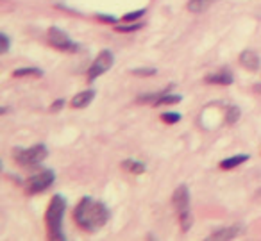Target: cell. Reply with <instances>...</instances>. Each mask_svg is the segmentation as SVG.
Instances as JSON below:
<instances>
[{
	"instance_id": "cell-20",
	"label": "cell",
	"mask_w": 261,
	"mask_h": 241,
	"mask_svg": "<svg viewBox=\"0 0 261 241\" xmlns=\"http://www.w3.org/2000/svg\"><path fill=\"white\" fill-rule=\"evenodd\" d=\"M130 73L136 77H154L158 73V68H152V66H142V68H133Z\"/></svg>"
},
{
	"instance_id": "cell-3",
	"label": "cell",
	"mask_w": 261,
	"mask_h": 241,
	"mask_svg": "<svg viewBox=\"0 0 261 241\" xmlns=\"http://www.w3.org/2000/svg\"><path fill=\"white\" fill-rule=\"evenodd\" d=\"M172 204H174L175 211H177L182 232H188L192 229L193 216H192V200H190V188L186 184H181V186L175 188L174 195H172Z\"/></svg>"
},
{
	"instance_id": "cell-15",
	"label": "cell",
	"mask_w": 261,
	"mask_h": 241,
	"mask_svg": "<svg viewBox=\"0 0 261 241\" xmlns=\"http://www.w3.org/2000/svg\"><path fill=\"white\" fill-rule=\"evenodd\" d=\"M13 77H43V70L36 66H22L13 72Z\"/></svg>"
},
{
	"instance_id": "cell-12",
	"label": "cell",
	"mask_w": 261,
	"mask_h": 241,
	"mask_svg": "<svg viewBox=\"0 0 261 241\" xmlns=\"http://www.w3.org/2000/svg\"><path fill=\"white\" fill-rule=\"evenodd\" d=\"M250 155L249 154H236L231 155V157H225L220 161V168L222 170H232V168H238L240 165H243L245 161H249Z\"/></svg>"
},
{
	"instance_id": "cell-21",
	"label": "cell",
	"mask_w": 261,
	"mask_h": 241,
	"mask_svg": "<svg viewBox=\"0 0 261 241\" xmlns=\"http://www.w3.org/2000/svg\"><path fill=\"white\" fill-rule=\"evenodd\" d=\"M181 118H182V116L179 115V113H175V111H167V113H163V115H161V120H163L165 123H168V125H175V123L181 122Z\"/></svg>"
},
{
	"instance_id": "cell-17",
	"label": "cell",
	"mask_w": 261,
	"mask_h": 241,
	"mask_svg": "<svg viewBox=\"0 0 261 241\" xmlns=\"http://www.w3.org/2000/svg\"><path fill=\"white\" fill-rule=\"evenodd\" d=\"M122 168L130 173H143L145 172V163L136 161V159H125V161H122Z\"/></svg>"
},
{
	"instance_id": "cell-14",
	"label": "cell",
	"mask_w": 261,
	"mask_h": 241,
	"mask_svg": "<svg viewBox=\"0 0 261 241\" xmlns=\"http://www.w3.org/2000/svg\"><path fill=\"white\" fill-rule=\"evenodd\" d=\"M175 84H168L167 88H165V90H161V91H154V93H145V95H140L138 98H136V102H138V104H152L154 105V102L158 100V98L161 97V95L165 93V91L167 90H172V88H174Z\"/></svg>"
},
{
	"instance_id": "cell-9",
	"label": "cell",
	"mask_w": 261,
	"mask_h": 241,
	"mask_svg": "<svg viewBox=\"0 0 261 241\" xmlns=\"http://www.w3.org/2000/svg\"><path fill=\"white\" fill-rule=\"evenodd\" d=\"M243 225L236 223V225H227V227H220V229L213 230L210 234V239H234L236 236L243 232Z\"/></svg>"
},
{
	"instance_id": "cell-4",
	"label": "cell",
	"mask_w": 261,
	"mask_h": 241,
	"mask_svg": "<svg viewBox=\"0 0 261 241\" xmlns=\"http://www.w3.org/2000/svg\"><path fill=\"white\" fill-rule=\"evenodd\" d=\"M48 148L45 143H36L29 148L16 147L13 148V159L23 168H40L41 163L47 159Z\"/></svg>"
},
{
	"instance_id": "cell-5",
	"label": "cell",
	"mask_w": 261,
	"mask_h": 241,
	"mask_svg": "<svg viewBox=\"0 0 261 241\" xmlns=\"http://www.w3.org/2000/svg\"><path fill=\"white\" fill-rule=\"evenodd\" d=\"M47 40L54 48L66 52V54H75V52L81 50V45L75 40H72L70 34L65 33L63 29H59V27H50L47 31Z\"/></svg>"
},
{
	"instance_id": "cell-19",
	"label": "cell",
	"mask_w": 261,
	"mask_h": 241,
	"mask_svg": "<svg viewBox=\"0 0 261 241\" xmlns=\"http://www.w3.org/2000/svg\"><path fill=\"white\" fill-rule=\"evenodd\" d=\"M143 25H145V23H142V22H127V25H118V23H116L115 29L118 31V33H135V31L142 29Z\"/></svg>"
},
{
	"instance_id": "cell-18",
	"label": "cell",
	"mask_w": 261,
	"mask_h": 241,
	"mask_svg": "<svg viewBox=\"0 0 261 241\" xmlns=\"http://www.w3.org/2000/svg\"><path fill=\"white\" fill-rule=\"evenodd\" d=\"M217 0H190L188 2V9L192 13H202L206 11L210 6H213Z\"/></svg>"
},
{
	"instance_id": "cell-2",
	"label": "cell",
	"mask_w": 261,
	"mask_h": 241,
	"mask_svg": "<svg viewBox=\"0 0 261 241\" xmlns=\"http://www.w3.org/2000/svg\"><path fill=\"white\" fill-rule=\"evenodd\" d=\"M66 198L61 193L54 195L45 212V222H47V229H48V237L50 239H59L65 241L66 234L63 230V220H65V211H66Z\"/></svg>"
},
{
	"instance_id": "cell-23",
	"label": "cell",
	"mask_w": 261,
	"mask_h": 241,
	"mask_svg": "<svg viewBox=\"0 0 261 241\" xmlns=\"http://www.w3.org/2000/svg\"><path fill=\"white\" fill-rule=\"evenodd\" d=\"M9 48H11V40L6 33H0V52L2 54H8Z\"/></svg>"
},
{
	"instance_id": "cell-24",
	"label": "cell",
	"mask_w": 261,
	"mask_h": 241,
	"mask_svg": "<svg viewBox=\"0 0 261 241\" xmlns=\"http://www.w3.org/2000/svg\"><path fill=\"white\" fill-rule=\"evenodd\" d=\"M97 18L102 20V22H106V23H111V25H116V23H118V18L113 16V15H97Z\"/></svg>"
},
{
	"instance_id": "cell-11",
	"label": "cell",
	"mask_w": 261,
	"mask_h": 241,
	"mask_svg": "<svg viewBox=\"0 0 261 241\" xmlns=\"http://www.w3.org/2000/svg\"><path fill=\"white\" fill-rule=\"evenodd\" d=\"M240 63H242L247 70H250V72H256L261 66V58L257 56V52H254V50H243L242 54H240Z\"/></svg>"
},
{
	"instance_id": "cell-10",
	"label": "cell",
	"mask_w": 261,
	"mask_h": 241,
	"mask_svg": "<svg viewBox=\"0 0 261 241\" xmlns=\"http://www.w3.org/2000/svg\"><path fill=\"white\" fill-rule=\"evenodd\" d=\"M95 95H97V91H95L93 88H88V90H84V91H79V93L72 97L70 105H72L73 109H84L86 105H90L91 102H93Z\"/></svg>"
},
{
	"instance_id": "cell-26",
	"label": "cell",
	"mask_w": 261,
	"mask_h": 241,
	"mask_svg": "<svg viewBox=\"0 0 261 241\" xmlns=\"http://www.w3.org/2000/svg\"><path fill=\"white\" fill-rule=\"evenodd\" d=\"M254 91H256L257 95H261V83H257V84H254V88H252Z\"/></svg>"
},
{
	"instance_id": "cell-27",
	"label": "cell",
	"mask_w": 261,
	"mask_h": 241,
	"mask_svg": "<svg viewBox=\"0 0 261 241\" xmlns=\"http://www.w3.org/2000/svg\"><path fill=\"white\" fill-rule=\"evenodd\" d=\"M6 113H8V108H6V105H4V108L0 109V115H6Z\"/></svg>"
},
{
	"instance_id": "cell-22",
	"label": "cell",
	"mask_w": 261,
	"mask_h": 241,
	"mask_svg": "<svg viewBox=\"0 0 261 241\" xmlns=\"http://www.w3.org/2000/svg\"><path fill=\"white\" fill-rule=\"evenodd\" d=\"M147 9H136V11H130L127 15H123V22H138L142 16H145Z\"/></svg>"
},
{
	"instance_id": "cell-13",
	"label": "cell",
	"mask_w": 261,
	"mask_h": 241,
	"mask_svg": "<svg viewBox=\"0 0 261 241\" xmlns=\"http://www.w3.org/2000/svg\"><path fill=\"white\" fill-rule=\"evenodd\" d=\"M174 90V88H172ZM172 90H167L163 95H161L160 98H158L156 102H154V105L156 108H160V105H174V104H179V102L182 100V97L181 95H177V93H172Z\"/></svg>"
},
{
	"instance_id": "cell-8",
	"label": "cell",
	"mask_w": 261,
	"mask_h": 241,
	"mask_svg": "<svg viewBox=\"0 0 261 241\" xmlns=\"http://www.w3.org/2000/svg\"><path fill=\"white\" fill-rule=\"evenodd\" d=\"M204 83L206 84H218V86H231L234 83V75L229 72L227 68H220L218 72L207 73L204 77Z\"/></svg>"
},
{
	"instance_id": "cell-16",
	"label": "cell",
	"mask_w": 261,
	"mask_h": 241,
	"mask_svg": "<svg viewBox=\"0 0 261 241\" xmlns=\"http://www.w3.org/2000/svg\"><path fill=\"white\" fill-rule=\"evenodd\" d=\"M240 116H242V111H240L238 105H227L224 113V122L227 123V125H234L240 120Z\"/></svg>"
},
{
	"instance_id": "cell-1",
	"label": "cell",
	"mask_w": 261,
	"mask_h": 241,
	"mask_svg": "<svg viewBox=\"0 0 261 241\" xmlns=\"http://www.w3.org/2000/svg\"><path fill=\"white\" fill-rule=\"evenodd\" d=\"M109 218H111L109 207L104 202L95 200L93 197H83L73 209V222L86 232L100 230L109 222Z\"/></svg>"
},
{
	"instance_id": "cell-6",
	"label": "cell",
	"mask_w": 261,
	"mask_h": 241,
	"mask_svg": "<svg viewBox=\"0 0 261 241\" xmlns=\"http://www.w3.org/2000/svg\"><path fill=\"white\" fill-rule=\"evenodd\" d=\"M56 182V172L52 168H41L38 170L34 175L29 177L27 180V193L29 195H38L47 191L52 184Z\"/></svg>"
},
{
	"instance_id": "cell-7",
	"label": "cell",
	"mask_w": 261,
	"mask_h": 241,
	"mask_svg": "<svg viewBox=\"0 0 261 241\" xmlns=\"http://www.w3.org/2000/svg\"><path fill=\"white\" fill-rule=\"evenodd\" d=\"M113 65H115V54L106 48V50H102L100 54L95 58V61L91 63L90 68H88V81L93 83L95 79H98L100 75H104V73L108 72Z\"/></svg>"
},
{
	"instance_id": "cell-28",
	"label": "cell",
	"mask_w": 261,
	"mask_h": 241,
	"mask_svg": "<svg viewBox=\"0 0 261 241\" xmlns=\"http://www.w3.org/2000/svg\"><path fill=\"white\" fill-rule=\"evenodd\" d=\"M256 195H259V197H261V190H259V191H257V193H256Z\"/></svg>"
},
{
	"instance_id": "cell-25",
	"label": "cell",
	"mask_w": 261,
	"mask_h": 241,
	"mask_svg": "<svg viewBox=\"0 0 261 241\" xmlns=\"http://www.w3.org/2000/svg\"><path fill=\"white\" fill-rule=\"evenodd\" d=\"M63 105H65V98H58V100H54V102H52V105H50V111H52V113H58V111H61V109H63Z\"/></svg>"
}]
</instances>
